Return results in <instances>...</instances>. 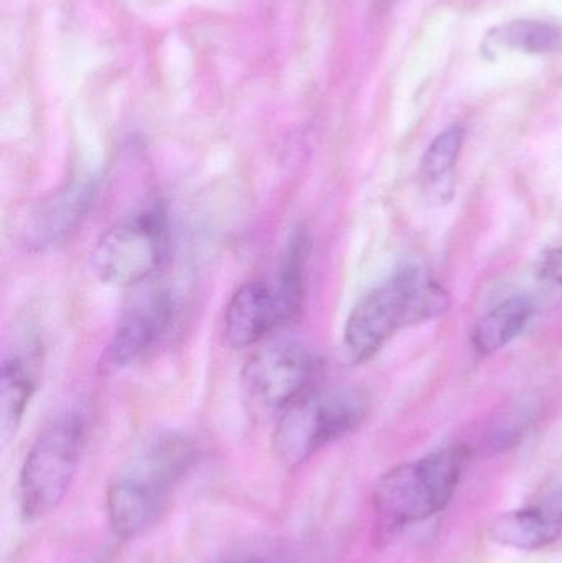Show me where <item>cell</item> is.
Returning <instances> with one entry per match:
<instances>
[{"label": "cell", "mask_w": 562, "mask_h": 563, "mask_svg": "<svg viewBox=\"0 0 562 563\" xmlns=\"http://www.w3.org/2000/svg\"><path fill=\"white\" fill-rule=\"evenodd\" d=\"M449 303L448 290L439 282L416 267H406L353 307L343 333L346 353L355 363H365L396 331L439 317Z\"/></svg>", "instance_id": "obj_2"}, {"label": "cell", "mask_w": 562, "mask_h": 563, "mask_svg": "<svg viewBox=\"0 0 562 563\" xmlns=\"http://www.w3.org/2000/svg\"><path fill=\"white\" fill-rule=\"evenodd\" d=\"M533 303L525 295H514L492 308L481 318L472 331V344L481 354H494L504 350L530 323L533 317Z\"/></svg>", "instance_id": "obj_12"}, {"label": "cell", "mask_w": 562, "mask_h": 563, "mask_svg": "<svg viewBox=\"0 0 562 563\" xmlns=\"http://www.w3.org/2000/svg\"><path fill=\"white\" fill-rule=\"evenodd\" d=\"M98 194L96 177L73 180L33 203L20 217V243L30 251H45L68 241L78 231Z\"/></svg>", "instance_id": "obj_8"}, {"label": "cell", "mask_w": 562, "mask_h": 563, "mask_svg": "<svg viewBox=\"0 0 562 563\" xmlns=\"http://www.w3.org/2000/svg\"><path fill=\"white\" fill-rule=\"evenodd\" d=\"M227 563H257V562H251V561H234V562H227Z\"/></svg>", "instance_id": "obj_18"}, {"label": "cell", "mask_w": 562, "mask_h": 563, "mask_svg": "<svg viewBox=\"0 0 562 563\" xmlns=\"http://www.w3.org/2000/svg\"><path fill=\"white\" fill-rule=\"evenodd\" d=\"M484 52L547 55L562 52V29L541 20H514L495 26L484 40Z\"/></svg>", "instance_id": "obj_13"}, {"label": "cell", "mask_w": 562, "mask_h": 563, "mask_svg": "<svg viewBox=\"0 0 562 563\" xmlns=\"http://www.w3.org/2000/svg\"><path fill=\"white\" fill-rule=\"evenodd\" d=\"M35 390L32 371L22 357H9L0 377V427L3 439L15 435Z\"/></svg>", "instance_id": "obj_14"}, {"label": "cell", "mask_w": 562, "mask_h": 563, "mask_svg": "<svg viewBox=\"0 0 562 563\" xmlns=\"http://www.w3.org/2000/svg\"><path fill=\"white\" fill-rule=\"evenodd\" d=\"M562 531V492L533 508L498 516L491 526L495 542L517 551H538L560 538Z\"/></svg>", "instance_id": "obj_11"}, {"label": "cell", "mask_w": 562, "mask_h": 563, "mask_svg": "<svg viewBox=\"0 0 562 563\" xmlns=\"http://www.w3.org/2000/svg\"><path fill=\"white\" fill-rule=\"evenodd\" d=\"M538 412H540V406L535 397L515 402L494 427V433H492L494 446L510 449L530 429Z\"/></svg>", "instance_id": "obj_16"}, {"label": "cell", "mask_w": 562, "mask_h": 563, "mask_svg": "<svg viewBox=\"0 0 562 563\" xmlns=\"http://www.w3.org/2000/svg\"><path fill=\"white\" fill-rule=\"evenodd\" d=\"M540 274L543 279L562 287V247L548 251L547 256L541 261Z\"/></svg>", "instance_id": "obj_17"}, {"label": "cell", "mask_w": 562, "mask_h": 563, "mask_svg": "<svg viewBox=\"0 0 562 563\" xmlns=\"http://www.w3.org/2000/svg\"><path fill=\"white\" fill-rule=\"evenodd\" d=\"M195 455L194 443L180 433L148 437L109 485L106 511L112 531L131 539L154 526Z\"/></svg>", "instance_id": "obj_1"}, {"label": "cell", "mask_w": 562, "mask_h": 563, "mask_svg": "<svg viewBox=\"0 0 562 563\" xmlns=\"http://www.w3.org/2000/svg\"><path fill=\"white\" fill-rule=\"evenodd\" d=\"M464 139V129L461 125H451L431 142L421 161L422 175L429 181L436 184L452 174L461 155Z\"/></svg>", "instance_id": "obj_15"}, {"label": "cell", "mask_w": 562, "mask_h": 563, "mask_svg": "<svg viewBox=\"0 0 562 563\" xmlns=\"http://www.w3.org/2000/svg\"><path fill=\"white\" fill-rule=\"evenodd\" d=\"M465 462L464 446H449L389 470L373 492L379 532L389 534L441 512L458 489Z\"/></svg>", "instance_id": "obj_3"}, {"label": "cell", "mask_w": 562, "mask_h": 563, "mask_svg": "<svg viewBox=\"0 0 562 563\" xmlns=\"http://www.w3.org/2000/svg\"><path fill=\"white\" fill-rule=\"evenodd\" d=\"M289 318L274 285L246 282L224 308V341L236 350L254 346Z\"/></svg>", "instance_id": "obj_10"}, {"label": "cell", "mask_w": 562, "mask_h": 563, "mask_svg": "<svg viewBox=\"0 0 562 563\" xmlns=\"http://www.w3.org/2000/svg\"><path fill=\"white\" fill-rule=\"evenodd\" d=\"M319 373L320 360L309 346L299 341H276L247 360L243 384L257 406L283 413L316 390Z\"/></svg>", "instance_id": "obj_7"}, {"label": "cell", "mask_w": 562, "mask_h": 563, "mask_svg": "<svg viewBox=\"0 0 562 563\" xmlns=\"http://www.w3.org/2000/svg\"><path fill=\"white\" fill-rule=\"evenodd\" d=\"M368 409V394L356 387L312 390L280 413L273 437L277 460L297 468L323 446L359 429Z\"/></svg>", "instance_id": "obj_4"}, {"label": "cell", "mask_w": 562, "mask_h": 563, "mask_svg": "<svg viewBox=\"0 0 562 563\" xmlns=\"http://www.w3.org/2000/svg\"><path fill=\"white\" fill-rule=\"evenodd\" d=\"M167 251V218L152 207L101 234L91 253V269L104 284L129 287L154 276Z\"/></svg>", "instance_id": "obj_6"}, {"label": "cell", "mask_w": 562, "mask_h": 563, "mask_svg": "<svg viewBox=\"0 0 562 563\" xmlns=\"http://www.w3.org/2000/svg\"><path fill=\"white\" fill-rule=\"evenodd\" d=\"M85 443L86 420L78 412L62 413L36 437L20 472L23 518L38 521L62 505L75 478Z\"/></svg>", "instance_id": "obj_5"}, {"label": "cell", "mask_w": 562, "mask_h": 563, "mask_svg": "<svg viewBox=\"0 0 562 563\" xmlns=\"http://www.w3.org/2000/svg\"><path fill=\"white\" fill-rule=\"evenodd\" d=\"M172 317L174 301L167 291H151L134 301L122 313L111 340L106 344L99 361L102 373H115L141 360L164 336Z\"/></svg>", "instance_id": "obj_9"}]
</instances>
